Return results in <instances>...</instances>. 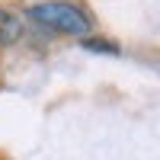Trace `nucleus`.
I'll use <instances>...</instances> for the list:
<instances>
[{
  "label": "nucleus",
  "instance_id": "2",
  "mask_svg": "<svg viewBox=\"0 0 160 160\" xmlns=\"http://www.w3.org/2000/svg\"><path fill=\"white\" fill-rule=\"evenodd\" d=\"M22 19L16 16L13 10H3L0 7V45H13V42H19L22 38Z\"/></svg>",
  "mask_w": 160,
  "mask_h": 160
},
{
  "label": "nucleus",
  "instance_id": "1",
  "mask_svg": "<svg viewBox=\"0 0 160 160\" xmlns=\"http://www.w3.org/2000/svg\"><path fill=\"white\" fill-rule=\"evenodd\" d=\"M29 19L51 32H61V35H87L90 32V16L74 3H38L29 10Z\"/></svg>",
  "mask_w": 160,
  "mask_h": 160
}]
</instances>
